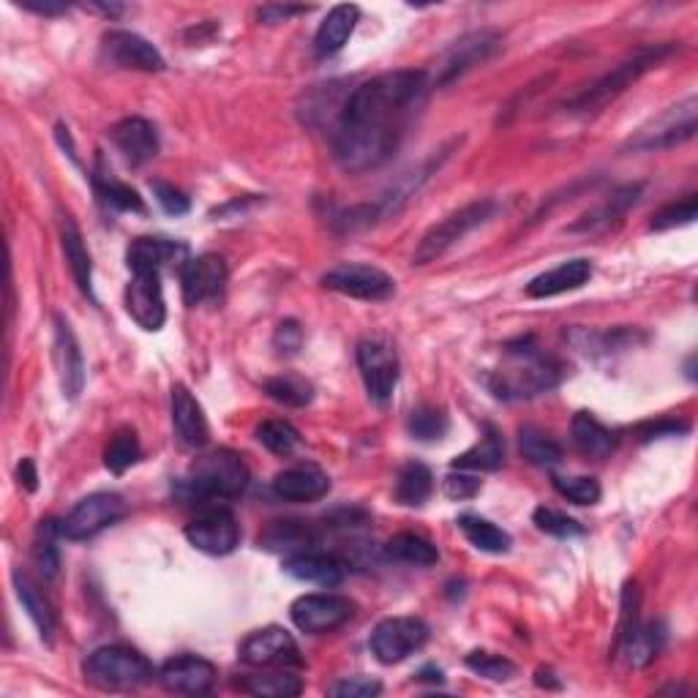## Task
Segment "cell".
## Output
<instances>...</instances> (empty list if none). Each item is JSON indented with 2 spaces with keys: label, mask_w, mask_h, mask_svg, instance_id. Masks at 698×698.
Segmentation results:
<instances>
[{
  "label": "cell",
  "mask_w": 698,
  "mask_h": 698,
  "mask_svg": "<svg viewBox=\"0 0 698 698\" xmlns=\"http://www.w3.org/2000/svg\"><path fill=\"white\" fill-rule=\"evenodd\" d=\"M425 71L379 74L350 93L333 132V156L347 173H368L388 162L405 140L429 93Z\"/></svg>",
  "instance_id": "6da1fadb"
},
{
  "label": "cell",
  "mask_w": 698,
  "mask_h": 698,
  "mask_svg": "<svg viewBox=\"0 0 698 698\" xmlns=\"http://www.w3.org/2000/svg\"><path fill=\"white\" fill-rule=\"evenodd\" d=\"M562 366L554 355H549L532 336L505 347L502 363L489 374V388L497 399L519 401L535 399L559 385Z\"/></svg>",
  "instance_id": "7a4b0ae2"
},
{
  "label": "cell",
  "mask_w": 698,
  "mask_h": 698,
  "mask_svg": "<svg viewBox=\"0 0 698 698\" xmlns=\"http://www.w3.org/2000/svg\"><path fill=\"white\" fill-rule=\"evenodd\" d=\"M248 475L246 462L232 451H213L197 458L189 469V478H184L175 489L180 502H210V499H235L246 491Z\"/></svg>",
  "instance_id": "3957f363"
},
{
  "label": "cell",
  "mask_w": 698,
  "mask_h": 698,
  "mask_svg": "<svg viewBox=\"0 0 698 698\" xmlns=\"http://www.w3.org/2000/svg\"><path fill=\"white\" fill-rule=\"evenodd\" d=\"M674 44H652V47H644L639 49V53L633 55V58H628L625 64H620L617 69H611L609 74H603V77L598 79L595 85H589L584 93H578L576 99L567 104V110L570 112H581V115H589V112H598L603 110L609 101H614L617 96H622L625 90L630 88V85L635 82L639 77H644L646 71L655 69L661 60H666L668 55L674 53Z\"/></svg>",
  "instance_id": "277c9868"
},
{
  "label": "cell",
  "mask_w": 698,
  "mask_h": 698,
  "mask_svg": "<svg viewBox=\"0 0 698 698\" xmlns=\"http://www.w3.org/2000/svg\"><path fill=\"white\" fill-rule=\"evenodd\" d=\"M88 685L99 690H137L153 679V666L132 646H101L82 666Z\"/></svg>",
  "instance_id": "5b68a950"
},
{
  "label": "cell",
  "mask_w": 698,
  "mask_h": 698,
  "mask_svg": "<svg viewBox=\"0 0 698 698\" xmlns=\"http://www.w3.org/2000/svg\"><path fill=\"white\" fill-rule=\"evenodd\" d=\"M502 47V36L497 31H473L467 36H462L458 42H453L451 47L442 49L440 58H436L434 69L425 71L429 77L431 88H445V85L456 82L462 74H467L475 66L486 64V60L494 58Z\"/></svg>",
  "instance_id": "8992f818"
},
{
  "label": "cell",
  "mask_w": 698,
  "mask_h": 698,
  "mask_svg": "<svg viewBox=\"0 0 698 698\" xmlns=\"http://www.w3.org/2000/svg\"><path fill=\"white\" fill-rule=\"evenodd\" d=\"M494 210H497V206H494L491 200H478L469 202V206H464L462 210H456V213L445 215L440 224H434L423 237H420L412 263L429 265L434 263V259H440L442 254L451 246H456L464 235H469V232L478 230L480 224H486L494 215Z\"/></svg>",
  "instance_id": "52a82bcc"
},
{
  "label": "cell",
  "mask_w": 698,
  "mask_h": 698,
  "mask_svg": "<svg viewBox=\"0 0 698 698\" xmlns=\"http://www.w3.org/2000/svg\"><path fill=\"white\" fill-rule=\"evenodd\" d=\"M696 115L698 101L696 96H688L685 101H679V104L668 107L666 112L652 118L646 126H641L635 132V137L628 140L625 151H668L674 145H683V142L696 137Z\"/></svg>",
  "instance_id": "ba28073f"
},
{
  "label": "cell",
  "mask_w": 698,
  "mask_h": 698,
  "mask_svg": "<svg viewBox=\"0 0 698 698\" xmlns=\"http://www.w3.org/2000/svg\"><path fill=\"white\" fill-rule=\"evenodd\" d=\"M123 516H126V502H123L121 494H90V497L79 499L71 508V513L60 521V538H66V541H90L99 532H104L107 527L121 521Z\"/></svg>",
  "instance_id": "9c48e42d"
},
{
  "label": "cell",
  "mask_w": 698,
  "mask_h": 698,
  "mask_svg": "<svg viewBox=\"0 0 698 698\" xmlns=\"http://www.w3.org/2000/svg\"><path fill=\"white\" fill-rule=\"evenodd\" d=\"M429 641V625L418 617H390L383 620L372 633V652L379 663L394 666L416 655Z\"/></svg>",
  "instance_id": "30bf717a"
},
{
  "label": "cell",
  "mask_w": 698,
  "mask_h": 698,
  "mask_svg": "<svg viewBox=\"0 0 698 698\" xmlns=\"http://www.w3.org/2000/svg\"><path fill=\"white\" fill-rule=\"evenodd\" d=\"M352 614H355V603H352L350 598H344V595L333 592L303 595V598L295 600L292 609H289L295 628L311 635L331 633V630L347 625Z\"/></svg>",
  "instance_id": "8fae6325"
},
{
  "label": "cell",
  "mask_w": 698,
  "mask_h": 698,
  "mask_svg": "<svg viewBox=\"0 0 698 698\" xmlns=\"http://www.w3.org/2000/svg\"><path fill=\"white\" fill-rule=\"evenodd\" d=\"M357 368H361L363 385L368 399L377 405H388L399 383V355L383 339H366L357 347Z\"/></svg>",
  "instance_id": "7c38bea8"
},
{
  "label": "cell",
  "mask_w": 698,
  "mask_h": 698,
  "mask_svg": "<svg viewBox=\"0 0 698 698\" xmlns=\"http://www.w3.org/2000/svg\"><path fill=\"white\" fill-rule=\"evenodd\" d=\"M237 657L254 668H289L300 666V650L284 628H263L241 641Z\"/></svg>",
  "instance_id": "4fadbf2b"
},
{
  "label": "cell",
  "mask_w": 698,
  "mask_h": 698,
  "mask_svg": "<svg viewBox=\"0 0 698 698\" xmlns=\"http://www.w3.org/2000/svg\"><path fill=\"white\" fill-rule=\"evenodd\" d=\"M186 538L195 549L210 557H226L241 543V524L226 508H208L186 524Z\"/></svg>",
  "instance_id": "5bb4252c"
},
{
  "label": "cell",
  "mask_w": 698,
  "mask_h": 698,
  "mask_svg": "<svg viewBox=\"0 0 698 698\" xmlns=\"http://www.w3.org/2000/svg\"><path fill=\"white\" fill-rule=\"evenodd\" d=\"M322 284L333 292L355 300H388L396 292V281L374 265H339L322 276Z\"/></svg>",
  "instance_id": "9a60e30c"
},
{
  "label": "cell",
  "mask_w": 698,
  "mask_h": 698,
  "mask_svg": "<svg viewBox=\"0 0 698 698\" xmlns=\"http://www.w3.org/2000/svg\"><path fill=\"white\" fill-rule=\"evenodd\" d=\"M180 284H184L186 306L213 303L224 295L226 263L219 254H202V257L189 259L180 268Z\"/></svg>",
  "instance_id": "2e32d148"
},
{
  "label": "cell",
  "mask_w": 698,
  "mask_h": 698,
  "mask_svg": "<svg viewBox=\"0 0 698 698\" xmlns=\"http://www.w3.org/2000/svg\"><path fill=\"white\" fill-rule=\"evenodd\" d=\"M158 683L164 690L180 696H202L213 688L215 668L213 663L200 655H178L169 657L162 668H158Z\"/></svg>",
  "instance_id": "e0dca14e"
},
{
  "label": "cell",
  "mask_w": 698,
  "mask_h": 698,
  "mask_svg": "<svg viewBox=\"0 0 698 698\" xmlns=\"http://www.w3.org/2000/svg\"><path fill=\"white\" fill-rule=\"evenodd\" d=\"M126 311L145 331H162L164 320H167L162 274H132V281L126 287Z\"/></svg>",
  "instance_id": "ac0fdd59"
},
{
  "label": "cell",
  "mask_w": 698,
  "mask_h": 698,
  "mask_svg": "<svg viewBox=\"0 0 698 698\" xmlns=\"http://www.w3.org/2000/svg\"><path fill=\"white\" fill-rule=\"evenodd\" d=\"M104 53L118 69H134V71H164L167 60L164 55L153 47L147 38L132 31H110L104 36Z\"/></svg>",
  "instance_id": "d6986e66"
},
{
  "label": "cell",
  "mask_w": 698,
  "mask_h": 698,
  "mask_svg": "<svg viewBox=\"0 0 698 698\" xmlns=\"http://www.w3.org/2000/svg\"><path fill=\"white\" fill-rule=\"evenodd\" d=\"M55 368H58L60 388L66 399H77L85 385V357L74 336L69 320L64 314H55V344H53Z\"/></svg>",
  "instance_id": "ffe728a7"
},
{
  "label": "cell",
  "mask_w": 698,
  "mask_h": 698,
  "mask_svg": "<svg viewBox=\"0 0 698 698\" xmlns=\"http://www.w3.org/2000/svg\"><path fill=\"white\" fill-rule=\"evenodd\" d=\"M173 429L180 445L191 447V451H200L210 440L206 412H202L200 401L184 385L173 388Z\"/></svg>",
  "instance_id": "44dd1931"
},
{
  "label": "cell",
  "mask_w": 698,
  "mask_h": 698,
  "mask_svg": "<svg viewBox=\"0 0 698 698\" xmlns=\"http://www.w3.org/2000/svg\"><path fill=\"white\" fill-rule=\"evenodd\" d=\"M126 259L132 274H162L167 265L189 263L184 243L167 241V237H137L129 246Z\"/></svg>",
  "instance_id": "7402d4cb"
},
{
  "label": "cell",
  "mask_w": 698,
  "mask_h": 698,
  "mask_svg": "<svg viewBox=\"0 0 698 698\" xmlns=\"http://www.w3.org/2000/svg\"><path fill=\"white\" fill-rule=\"evenodd\" d=\"M284 573H289L298 581H309V584H320V587H339L347 576V567L339 557L325 552H300L292 554V557L284 559Z\"/></svg>",
  "instance_id": "603a6c76"
},
{
  "label": "cell",
  "mask_w": 698,
  "mask_h": 698,
  "mask_svg": "<svg viewBox=\"0 0 698 698\" xmlns=\"http://www.w3.org/2000/svg\"><path fill=\"white\" fill-rule=\"evenodd\" d=\"M274 491L287 502H314L331 491V478L314 464H300V467L284 469L276 475Z\"/></svg>",
  "instance_id": "cb8c5ba5"
},
{
  "label": "cell",
  "mask_w": 698,
  "mask_h": 698,
  "mask_svg": "<svg viewBox=\"0 0 698 698\" xmlns=\"http://www.w3.org/2000/svg\"><path fill=\"white\" fill-rule=\"evenodd\" d=\"M112 142L132 167H142L158 153L156 126L147 123L145 118H126L118 126H112Z\"/></svg>",
  "instance_id": "d4e9b609"
},
{
  "label": "cell",
  "mask_w": 698,
  "mask_h": 698,
  "mask_svg": "<svg viewBox=\"0 0 698 698\" xmlns=\"http://www.w3.org/2000/svg\"><path fill=\"white\" fill-rule=\"evenodd\" d=\"M589 279H592V263L589 259H567L557 268L535 276L527 284V295L530 298H554V295L573 292V289L584 287Z\"/></svg>",
  "instance_id": "484cf974"
},
{
  "label": "cell",
  "mask_w": 698,
  "mask_h": 698,
  "mask_svg": "<svg viewBox=\"0 0 698 698\" xmlns=\"http://www.w3.org/2000/svg\"><path fill=\"white\" fill-rule=\"evenodd\" d=\"M357 16H361V11H357V5L350 3L336 5V9L328 11V16L322 20L320 31H317L314 36V53L320 55V58H331L339 49H344L352 31H355Z\"/></svg>",
  "instance_id": "4316f807"
},
{
  "label": "cell",
  "mask_w": 698,
  "mask_h": 698,
  "mask_svg": "<svg viewBox=\"0 0 698 698\" xmlns=\"http://www.w3.org/2000/svg\"><path fill=\"white\" fill-rule=\"evenodd\" d=\"M320 535L314 532V527L303 524V521H276L263 538H259V546L268 549V552H284V554H300L311 552L317 546Z\"/></svg>",
  "instance_id": "83f0119b"
},
{
  "label": "cell",
  "mask_w": 698,
  "mask_h": 698,
  "mask_svg": "<svg viewBox=\"0 0 698 698\" xmlns=\"http://www.w3.org/2000/svg\"><path fill=\"white\" fill-rule=\"evenodd\" d=\"M60 243H64L66 263H69L79 292H82L85 298H93V263H90V254L88 248H85L82 235H79L77 224H74L69 215L60 221Z\"/></svg>",
  "instance_id": "f1b7e54d"
},
{
  "label": "cell",
  "mask_w": 698,
  "mask_h": 698,
  "mask_svg": "<svg viewBox=\"0 0 698 698\" xmlns=\"http://www.w3.org/2000/svg\"><path fill=\"white\" fill-rule=\"evenodd\" d=\"M570 436L573 445L589 458H606L617 447V436L598 418L589 416V412H576V418L570 423Z\"/></svg>",
  "instance_id": "f546056e"
},
{
  "label": "cell",
  "mask_w": 698,
  "mask_h": 698,
  "mask_svg": "<svg viewBox=\"0 0 698 698\" xmlns=\"http://www.w3.org/2000/svg\"><path fill=\"white\" fill-rule=\"evenodd\" d=\"M93 189H96V197H99L107 208L123 210V213H145V202H142V197L132 189V186L118 180L115 175L104 167V158L101 156L93 169Z\"/></svg>",
  "instance_id": "4dcf8cb0"
},
{
  "label": "cell",
  "mask_w": 698,
  "mask_h": 698,
  "mask_svg": "<svg viewBox=\"0 0 698 698\" xmlns=\"http://www.w3.org/2000/svg\"><path fill=\"white\" fill-rule=\"evenodd\" d=\"M505 462V442L494 425H486V434L480 436V442H475L467 453L453 458V469H462V473H494V469L502 467Z\"/></svg>",
  "instance_id": "1f68e13d"
},
{
  "label": "cell",
  "mask_w": 698,
  "mask_h": 698,
  "mask_svg": "<svg viewBox=\"0 0 698 698\" xmlns=\"http://www.w3.org/2000/svg\"><path fill=\"white\" fill-rule=\"evenodd\" d=\"M14 589H16V598H20L22 609L27 611V617H31L33 625L38 628L42 639H53V633H55V611H53V603H49V600L44 598L42 587H38V584L33 581V578L27 576V573L14 570Z\"/></svg>",
  "instance_id": "d6a6232c"
},
{
  "label": "cell",
  "mask_w": 698,
  "mask_h": 698,
  "mask_svg": "<svg viewBox=\"0 0 698 698\" xmlns=\"http://www.w3.org/2000/svg\"><path fill=\"white\" fill-rule=\"evenodd\" d=\"M663 641H666V628L661 625V622H650V625H635L633 633L628 635L625 641L620 644V655H625L628 666L633 668H644L650 666L652 661L657 657V652H661Z\"/></svg>",
  "instance_id": "836d02e7"
},
{
  "label": "cell",
  "mask_w": 698,
  "mask_h": 698,
  "mask_svg": "<svg viewBox=\"0 0 698 698\" xmlns=\"http://www.w3.org/2000/svg\"><path fill=\"white\" fill-rule=\"evenodd\" d=\"M458 530H462L464 538H467L475 549H480V552L505 554L510 552V546H513L508 532L499 530V527L491 524L489 519H480V516L475 513H464L462 519H458Z\"/></svg>",
  "instance_id": "e575fe53"
},
{
  "label": "cell",
  "mask_w": 698,
  "mask_h": 698,
  "mask_svg": "<svg viewBox=\"0 0 698 698\" xmlns=\"http://www.w3.org/2000/svg\"><path fill=\"white\" fill-rule=\"evenodd\" d=\"M434 491V475L425 464L420 462H410L401 467L399 478H396V499L407 508H418L423 505L425 499L431 497Z\"/></svg>",
  "instance_id": "d590c367"
},
{
  "label": "cell",
  "mask_w": 698,
  "mask_h": 698,
  "mask_svg": "<svg viewBox=\"0 0 698 698\" xmlns=\"http://www.w3.org/2000/svg\"><path fill=\"white\" fill-rule=\"evenodd\" d=\"M385 554L396 562H407V565H420L429 567L440 562V552L431 541H425L423 535H416V532H399L388 541L385 546Z\"/></svg>",
  "instance_id": "8d00e7d4"
},
{
  "label": "cell",
  "mask_w": 698,
  "mask_h": 698,
  "mask_svg": "<svg viewBox=\"0 0 698 698\" xmlns=\"http://www.w3.org/2000/svg\"><path fill=\"white\" fill-rule=\"evenodd\" d=\"M237 688L259 698H292L303 690V683H300V677L289 674L287 668H281V672L252 674V677L241 679Z\"/></svg>",
  "instance_id": "74e56055"
},
{
  "label": "cell",
  "mask_w": 698,
  "mask_h": 698,
  "mask_svg": "<svg viewBox=\"0 0 698 698\" xmlns=\"http://www.w3.org/2000/svg\"><path fill=\"white\" fill-rule=\"evenodd\" d=\"M265 394L274 401H279L284 407H309L314 399V385L309 379L298 377V374H279V377H270L265 383Z\"/></svg>",
  "instance_id": "f35d334b"
},
{
  "label": "cell",
  "mask_w": 698,
  "mask_h": 698,
  "mask_svg": "<svg viewBox=\"0 0 698 698\" xmlns=\"http://www.w3.org/2000/svg\"><path fill=\"white\" fill-rule=\"evenodd\" d=\"M519 445H521V453H524L527 462L535 464V467H554V464L562 462L559 442L552 440L549 434H543V431L535 429V425H527V429H521Z\"/></svg>",
  "instance_id": "ab89813d"
},
{
  "label": "cell",
  "mask_w": 698,
  "mask_h": 698,
  "mask_svg": "<svg viewBox=\"0 0 698 698\" xmlns=\"http://www.w3.org/2000/svg\"><path fill=\"white\" fill-rule=\"evenodd\" d=\"M60 535L58 521H42L36 532V541H33V562H36L38 573H42L47 581H53L60 570V554L55 546V538Z\"/></svg>",
  "instance_id": "60d3db41"
},
{
  "label": "cell",
  "mask_w": 698,
  "mask_h": 698,
  "mask_svg": "<svg viewBox=\"0 0 698 698\" xmlns=\"http://www.w3.org/2000/svg\"><path fill=\"white\" fill-rule=\"evenodd\" d=\"M140 440L132 429H121L112 434V440L104 447V464L110 473L123 475L140 462Z\"/></svg>",
  "instance_id": "b9f144b4"
},
{
  "label": "cell",
  "mask_w": 698,
  "mask_h": 698,
  "mask_svg": "<svg viewBox=\"0 0 698 698\" xmlns=\"http://www.w3.org/2000/svg\"><path fill=\"white\" fill-rule=\"evenodd\" d=\"M639 195H641V184L625 186V189L617 191V195L611 197V200L606 202V206H600L598 210H592V213L584 215V219L578 221V224H573L570 230L573 232H576V230H595V226L611 224V221L620 219V215L625 213V210L633 206L635 200H639Z\"/></svg>",
  "instance_id": "7bdbcfd3"
},
{
  "label": "cell",
  "mask_w": 698,
  "mask_h": 698,
  "mask_svg": "<svg viewBox=\"0 0 698 698\" xmlns=\"http://www.w3.org/2000/svg\"><path fill=\"white\" fill-rule=\"evenodd\" d=\"M257 440L276 456H292L295 447L300 445V434L287 420H265L257 425Z\"/></svg>",
  "instance_id": "ee69618b"
},
{
  "label": "cell",
  "mask_w": 698,
  "mask_h": 698,
  "mask_svg": "<svg viewBox=\"0 0 698 698\" xmlns=\"http://www.w3.org/2000/svg\"><path fill=\"white\" fill-rule=\"evenodd\" d=\"M554 489L576 505H598L600 484L589 475H554Z\"/></svg>",
  "instance_id": "f6af8a7d"
},
{
  "label": "cell",
  "mask_w": 698,
  "mask_h": 698,
  "mask_svg": "<svg viewBox=\"0 0 698 698\" xmlns=\"http://www.w3.org/2000/svg\"><path fill=\"white\" fill-rule=\"evenodd\" d=\"M451 420L436 407H420L410 416V434L420 442H436L447 434Z\"/></svg>",
  "instance_id": "bcb514c9"
},
{
  "label": "cell",
  "mask_w": 698,
  "mask_h": 698,
  "mask_svg": "<svg viewBox=\"0 0 698 698\" xmlns=\"http://www.w3.org/2000/svg\"><path fill=\"white\" fill-rule=\"evenodd\" d=\"M698 215V200L694 195L683 202H672V206L661 208L650 221V230L652 232H666L674 230V226H685V224H694Z\"/></svg>",
  "instance_id": "7dc6e473"
},
{
  "label": "cell",
  "mask_w": 698,
  "mask_h": 698,
  "mask_svg": "<svg viewBox=\"0 0 698 698\" xmlns=\"http://www.w3.org/2000/svg\"><path fill=\"white\" fill-rule=\"evenodd\" d=\"M467 666L478 677L491 679V683H508L516 677L513 663L502 655H491V652H473V655H467Z\"/></svg>",
  "instance_id": "c3c4849f"
},
{
  "label": "cell",
  "mask_w": 698,
  "mask_h": 698,
  "mask_svg": "<svg viewBox=\"0 0 698 698\" xmlns=\"http://www.w3.org/2000/svg\"><path fill=\"white\" fill-rule=\"evenodd\" d=\"M532 519H535L538 530L546 532V535H554V538L584 535V527L578 524L576 519H570V516L559 513V510H554V508H538Z\"/></svg>",
  "instance_id": "681fc988"
},
{
  "label": "cell",
  "mask_w": 698,
  "mask_h": 698,
  "mask_svg": "<svg viewBox=\"0 0 698 698\" xmlns=\"http://www.w3.org/2000/svg\"><path fill=\"white\" fill-rule=\"evenodd\" d=\"M151 189H153V195H156L158 206L167 210L169 215H184V213H189L191 202H189V197H186L180 189H175V186L164 184V180H153Z\"/></svg>",
  "instance_id": "f907efd6"
},
{
  "label": "cell",
  "mask_w": 698,
  "mask_h": 698,
  "mask_svg": "<svg viewBox=\"0 0 698 698\" xmlns=\"http://www.w3.org/2000/svg\"><path fill=\"white\" fill-rule=\"evenodd\" d=\"M383 690V685L372 677H352V679H342L331 688V696H342V698H368V696H377Z\"/></svg>",
  "instance_id": "816d5d0a"
},
{
  "label": "cell",
  "mask_w": 698,
  "mask_h": 698,
  "mask_svg": "<svg viewBox=\"0 0 698 698\" xmlns=\"http://www.w3.org/2000/svg\"><path fill=\"white\" fill-rule=\"evenodd\" d=\"M303 344V331L295 320H284L279 328H276V336H274V347L279 355H295Z\"/></svg>",
  "instance_id": "f5cc1de1"
},
{
  "label": "cell",
  "mask_w": 698,
  "mask_h": 698,
  "mask_svg": "<svg viewBox=\"0 0 698 698\" xmlns=\"http://www.w3.org/2000/svg\"><path fill=\"white\" fill-rule=\"evenodd\" d=\"M478 491H480V480H475L473 475H464L462 469H458V475L456 469H453V473L445 478V497L456 499V502L458 499L475 497Z\"/></svg>",
  "instance_id": "db71d44e"
},
{
  "label": "cell",
  "mask_w": 698,
  "mask_h": 698,
  "mask_svg": "<svg viewBox=\"0 0 698 698\" xmlns=\"http://www.w3.org/2000/svg\"><path fill=\"white\" fill-rule=\"evenodd\" d=\"M685 431H690V425L683 423V420H657V423L639 425V436L644 442L661 440V436H677L685 434Z\"/></svg>",
  "instance_id": "11a10c76"
},
{
  "label": "cell",
  "mask_w": 698,
  "mask_h": 698,
  "mask_svg": "<svg viewBox=\"0 0 698 698\" xmlns=\"http://www.w3.org/2000/svg\"><path fill=\"white\" fill-rule=\"evenodd\" d=\"M309 5H263L259 9V20L274 25V22H287L295 14H309Z\"/></svg>",
  "instance_id": "9f6ffc18"
},
{
  "label": "cell",
  "mask_w": 698,
  "mask_h": 698,
  "mask_svg": "<svg viewBox=\"0 0 698 698\" xmlns=\"http://www.w3.org/2000/svg\"><path fill=\"white\" fill-rule=\"evenodd\" d=\"M20 5L42 16H60L69 11V3H60V0H22Z\"/></svg>",
  "instance_id": "6f0895ef"
},
{
  "label": "cell",
  "mask_w": 698,
  "mask_h": 698,
  "mask_svg": "<svg viewBox=\"0 0 698 698\" xmlns=\"http://www.w3.org/2000/svg\"><path fill=\"white\" fill-rule=\"evenodd\" d=\"M16 478H20V486L25 491H36L38 489V473H36V464L31 458H22L20 467H16Z\"/></svg>",
  "instance_id": "680465c9"
},
{
  "label": "cell",
  "mask_w": 698,
  "mask_h": 698,
  "mask_svg": "<svg viewBox=\"0 0 698 698\" xmlns=\"http://www.w3.org/2000/svg\"><path fill=\"white\" fill-rule=\"evenodd\" d=\"M420 679H429V683H442V672L440 668H423V672H420Z\"/></svg>",
  "instance_id": "91938a15"
}]
</instances>
